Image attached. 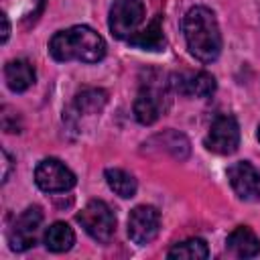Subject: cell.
<instances>
[{"label":"cell","mask_w":260,"mask_h":260,"mask_svg":"<svg viewBox=\"0 0 260 260\" xmlns=\"http://www.w3.org/2000/svg\"><path fill=\"white\" fill-rule=\"evenodd\" d=\"M108 102V93L104 89H98V87H87V89H81L77 95H75V102H73V108L79 116H93V114H100L102 108L106 106Z\"/></svg>","instance_id":"obj_16"},{"label":"cell","mask_w":260,"mask_h":260,"mask_svg":"<svg viewBox=\"0 0 260 260\" xmlns=\"http://www.w3.org/2000/svg\"><path fill=\"white\" fill-rule=\"evenodd\" d=\"M0 20H2V43H6L8 35H10V22H8V16L4 12L0 14Z\"/></svg>","instance_id":"obj_19"},{"label":"cell","mask_w":260,"mask_h":260,"mask_svg":"<svg viewBox=\"0 0 260 260\" xmlns=\"http://www.w3.org/2000/svg\"><path fill=\"white\" fill-rule=\"evenodd\" d=\"M207 256L209 250L201 238H189L185 242H179L167 252V258H185V260H203Z\"/></svg>","instance_id":"obj_18"},{"label":"cell","mask_w":260,"mask_h":260,"mask_svg":"<svg viewBox=\"0 0 260 260\" xmlns=\"http://www.w3.org/2000/svg\"><path fill=\"white\" fill-rule=\"evenodd\" d=\"M205 146L207 150L215 152V154H232L238 150L240 146V126L236 122L234 116H217L211 126L209 132L205 136Z\"/></svg>","instance_id":"obj_6"},{"label":"cell","mask_w":260,"mask_h":260,"mask_svg":"<svg viewBox=\"0 0 260 260\" xmlns=\"http://www.w3.org/2000/svg\"><path fill=\"white\" fill-rule=\"evenodd\" d=\"M49 53L57 61L98 63L106 55V43L93 28L77 24L55 32L49 41Z\"/></svg>","instance_id":"obj_2"},{"label":"cell","mask_w":260,"mask_h":260,"mask_svg":"<svg viewBox=\"0 0 260 260\" xmlns=\"http://www.w3.org/2000/svg\"><path fill=\"white\" fill-rule=\"evenodd\" d=\"M4 79L12 91L20 93V91H26L35 83V69L26 59H14L6 63Z\"/></svg>","instance_id":"obj_13"},{"label":"cell","mask_w":260,"mask_h":260,"mask_svg":"<svg viewBox=\"0 0 260 260\" xmlns=\"http://www.w3.org/2000/svg\"><path fill=\"white\" fill-rule=\"evenodd\" d=\"M169 108V95L167 85L154 83V79H148L142 83L136 100H134V116L140 124L148 126L154 124L160 114Z\"/></svg>","instance_id":"obj_4"},{"label":"cell","mask_w":260,"mask_h":260,"mask_svg":"<svg viewBox=\"0 0 260 260\" xmlns=\"http://www.w3.org/2000/svg\"><path fill=\"white\" fill-rule=\"evenodd\" d=\"M228 181L234 193L244 201H260V171L248 162L238 160L228 167Z\"/></svg>","instance_id":"obj_9"},{"label":"cell","mask_w":260,"mask_h":260,"mask_svg":"<svg viewBox=\"0 0 260 260\" xmlns=\"http://www.w3.org/2000/svg\"><path fill=\"white\" fill-rule=\"evenodd\" d=\"M169 85L187 98H209L215 91V77L205 71H181L169 77Z\"/></svg>","instance_id":"obj_11"},{"label":"cell","mask_w":260,"mask_h":260,"mask_svg":"<svg viewBox=\"0 0 260 260\" xmlns=\"http://www.w3.org/2000/svg\"><path fill=\"white\" fill-rule=\"evenodd\" d=\"M35 183L47 193H63L75 185V175L57 158H45L35 169Z\"/></svg>","instance_id":"obj_8"},{"label":"cell","mask_w":260,"mask_h":260,"mask_svg":"<svg viewBox=\"0 0 260 260\" xmlns=\"http://www.w3.org/2000/svg\"><path fill=\"white\" fill-rule=\"evenodd\" d=\"M258 140H260V128H258Z\"/></svg>","instance_id":"obj_21"},{"label":"cell","mask_w":260,"mask_h":260,"mask_svg":"<svg viewBox=\"0 0 260 260\" xmlns=\"http://www.w3.org/2000/svg\"><path fill=\"white\" fill-rule=\"evenodd\" d=\"M183 35L189 53L201 61L211 63L221 53V32L215 14L207 6H193L183 16Z\"/></svg>","instance_id":"obj_1"},{"label":"cell","mask_w":260,"mask_h":260,"mask_svg":"<svg viewBox=\"0 0 260 260\" xmlns=\"http://www.w3.org/2000/svg\"><path fill=\"white\" fill-rule=\"evenodd\" d=\"M43 242H45L47 250H51L55 254H61V252L71 250V246L75 244V234L65 221H55L45 230Z\"/></svg>","instance_id":"obj_15"},{"label":"cell","mask_w":260,"mask_h":260,"mask_svg":"<svg viewBox=\"0 0 260 260\" xmlns=\"http://www.w3.org/2000/svg\"><path fill=\"white\" fill-rule=\"evenodd\" d=\"M41 221H43V211H41V207H39V205L26 207V209L16 217V221H14L12 228H10V234H8L10 248H12L14 252H24V250L32 248V246L37 244V236H39Z\"/></svg>","instance_id":"obj_7"},{"label":"cell","mask_w":260,"mask_h":260,"mask_svg":"<svg viewBox=\"0 0 260 260\" xmlns=\"http://www.w3.org/2000/svg\"><path fill=\"white\" fill-rule=\"evenodd\" d=\"M104 177H106L108 187H110L116 195H120V197H124V199H130V197L136 195L138 183H136V179H134L130 173H126V171H122V169H106Z\"/></svg>","instance_id":"obj_17"},{"label":"cell","mask_w":260,"mask_h":260,"mask_svg":"<svg viewBox=\"0 0 260 260\" xmlns=\"http://www.w3.org/2000/svg\"><path fill=\"white\" fill-rule=\"evenodd\" d=\"M77 221L95 242L102 244H108L116 234V215L102 199H91L77 213Z\"/></svg>","instance_id":"obj_3"},{"label":"cell","mask_w":260,"mask_h":260,"mask_svg":"<svg viewBox=\"0 0 260 260\" xmlns=\"http://www.w3.org/2000/svg\"><path fill=\"white\" fill-rule=\"evenodd\" d=\"M160 14H156L148 24L146 28L134 32L128 43L132 47H138V49H144V51H160L165 47V35H162V24H160Z\"/></svg>","instance_id":"obj_14"},{"label":"cell","mask_w":260,"mask_h":260,"mask_svg":"<svg viewBox=\"0 0 260 260\" xmlns=\"http://www.w3.org/2000/svg\"><path fill=\"white\" fill-rule=\"evenodd\" d=\"M225 246L230 252H234L238 258H254L260 252V240L248 225H238L225 240Z\"/></svg>","instance_id":"obj_12"},{"label":"cell","mask_w":260,"mask_h":260,"mask_svg":"<svg viewBox=\"0 0 260 260\" xmlns=\"http://www.w3.org/2000/svg\"><path fill=\"white\" fill-rule=\"evenodd\" d=\"M160 228V215L152 205H138L128 215V236L134 244H150Z\"/></svg>","instance_id":"obj_10"},{"label":"cell","mask_w":260,"mask_h":260,"mask_svg":"<svg viewBox=\"0 0 260 260\" xmlns=\"http://www.w3.org/2000/svg\"><path fill=\"white\" fill-rule=\"evenodd\" d=\"M144 18V4L140 0H114L110 6L108 26L116 39H130Z\"/></svg>","instance_id":"obj_5"},{"label":"cell","mask_w":260,"mask_h":260,"mask_svg":"<svg viewBox=\"0 0 260 260\" xmlns=\"http://www.w3.org/2000/svg\"><path fill=\"white\" fill-rule=\"evenodd\" d=\"M2 160H4V173H2V183H6L8 181V173H10V154L6 152V150H2Z\"/></svg>","instance_id":"obj_20"}]
</instances>
